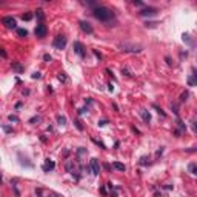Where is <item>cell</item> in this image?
Returning <instances> with one entry per match:
<instances>
[{
  "mask_svg": "<svg viewBox=\"0 0 197 197\" xmlns=\"http://www.w3.org/2000/svg\"><path fill=\"white\" fill-rule=\"evenodd\" d=\"M92 14H94L95 19L102 20V22H108V20L114 19V12L109 8H106V6H97V8H94Z\"/></svg>",
  "mask_w": 197,
  "mask_h": 197,
  "instance_id": "6da1fadb",
  "label": "cell"
},
{
  "mask_svg": "<svg viewBox=\"0 0 197 197\" xmlns=\"http://www.w3.org/2000/svg\"><path fill=\"white\" fill-rule=\"evenodd\" d=\"M65 46H66V37H65V36H57V37L54 39V48L63 49Z\"/></svg>",
  "mask_w": 197,
  "mask_h": 197,
  "instance_id": "7a4b0ae2",
  "label": "cell"
},
{
  "mask_svg": "<svg viewBox=\"0 0 197 197\" xmlns=\"http://www.w3.org/2000/svg\"><path fill=\"white\" fill-rule=\"evenodd\" d=\"M34 32H36V36H37V37H40V39H42V37H45V36H46L48 29H46V26L40 22V23L37 25V28H36V31H34Z\"/></svg>",
  "mask_w": 197,
  "mask_h": 197,
  "instance_id": "3957f363",
  "label": "cell"
},
{
  "mask_svg": "<svg viewBox=\"0 0 197 197\" xmlns=\"http://www.w3.org/2000/svg\"><path fill=\"white\" fill-rule=\"evenodd\" d=\"M2 23L6 26V28H9V29H12V28H15V19H12V17H3L2 19Z\"/></svg>",
  "mask_w": 197,
  "mask_h": 197,
  "instance_id": "277c9868",
  "label": "cell"
},
{
  "mask_svg": "<svg viewBox=\"0 0 197 197\" xmlns=\"http://www.w3.org/2000/svg\"><path fill=\"white\" fill-rule=\"evenodd\" d=\"M83 45H82L80 42H74V51L80 56V57H85V51H83Z\"/></svg>",
  "mask_w": 197,
  "mask_h": 197,
  "instance_id": "5b68a950",
  "label": "cell"
},
{
  "mask_svg": "<svg viewBox=\"0 0 197 197\" xmlns=\"http://www.w3.org/2000/svg\"><path fill=\"white\" fill-rule=\"evenodd\" d=\"M91 170H92L94 176H98V173H100V166H98V160L97 159H91Z\"/></svg>",
  "mask_w": 197,
  "mask_h": 197,
  "instance_id": "8992f818",
  "label": "cell"
},
{
  "mask_svg": "<svg viewBox=\"0 0 197 197\" xmlns=\"http://www.w3.org/2000/svg\"><path fill=\"white\" fill-rule=\"evenodd\" d=\"M80 28L83 29L85 32H88V34H92V26L88 23V22H85V20H82L80 22Z\"/></svg>",
  "mask_w": 197,
  "mask_h": 197,
  "instance_id": "52a82bcc",
  "label": "cell"
},
{
  "mask_svg": "<svg viewBox=\"0 0 197 197\" xmlns=\"http://www.w3.org/2000/svg\"><path fill=\"white\" fill-rule=\"evenodd\" d=\"M157 12V9L156 8H145V9H142L140 11V14L142 15H154Z\"/></svg>",
  "mask_w": 197,
  "mask_h": 197,
  "instance_id": "ba28073f",
  "label": "cell"
},
{
  "mask_svg": "<svg viewBox=\"0 0 197 197\" xmlns=\"http://www.w3.org/2000/svg\"><path fill=\"white\" fill-rule=\"evenodd\" d=\"M54 162H49V160H46V163L43 165V171H49V170H54Z\"/></svg>",
  "mask_w": 197,
  "mask_h": 197,
  "instance_id": "9c48e42d",
  "label": "cell"
},
{
  "mask_svg": "<svg viewBox=\"0 0 197 197\" xmlns=\"http://www.w3.org/2000/svg\"><path fill=\"white\" fill-rule=\"evenodd\" d=\"M112 166L116 168V170H119V171H125V165H123V163H120V162H114Z\"/></svg>",
  "mask_w": 197,
  "mask_h": 197,
  "instance_id": "30bf717a",
  "label": "cell"
},
{
  "mask_svg": "<svg viewBox=\"0 0 197 197\" xmlns=\"http://www.w3.org/2000/svg\"><path fill=\"white\" fill-rule=\"evenodd\" d=\"M142 117L145 122H150L151 120V116H150V112H146V111H142Z\"/></svg>",
  "mask_w": 197,
  "mask_h": 197,
  "instance_id": "8fae6325",
  "label": "cell"
},
{
  "mask_svg": "<svg viewBox=\"0 0 197 197\" xmlns=\"http://www.w3.org/2000/svg\"><path fill=\"white\" fill-rule=\"evenodd\" d=\"M17 34H19V37H26L28 36V31L20 28V29H17Z\"/></svg>",
  "mask_w": 197,
  "mask_h": 197,
  "instance_id": "7c38bea8",
  "label": "cell"
},
{
  "mask_svg": "<svg viewBox=\"0 0 197 197\" xmlns=\"http://www.w3.org/2000/svg\"><path fill=\"white\" fill-rule=\"evenodd\" d=\"M22 19H23V20H31V19H32V15H31V14H23V15H22Z\"/></svg>",
  "mask_w": 197,
  "mask_h": 197,
  "instance_id": "4fadbf2b",
  "label": "cell"
},
{
  "mask_svg": "<svg viewBox=\"0 0 197 197\" xmlns=\"http://www.w3.org/2000/svg\"><path fill=\"white\" fill-rule=\"evenodd\" d=\"M189 171L192 174H195V163H191V165H189Z\"/></svg>",
  "mask_w": 197,
  "mask_h": 197,
  "instance_id": "5bb4252c",
  "label": "cell"
},
{
  "mask_svg": "<svg viewBox=\"0 0 197 197\" xmlns=\"http://www.w3.org/2000/svg\"><path fill=\"white\" fill-rule=\"evenodd\" d=\"M37 17H39L40 20H43V11H42V9H39V11H37Z\"/></svg>",
  "mask_w": 197,
  "mask_h": 197,
  "instance_id": "9a60e30c",
  "label": "cell"
},
{
  "mask_svg": "<svg viewBox=\"0 0 197 197\" xmlns=\"http://www.w3.org/2000/svg\"><path fill=\"white\" fill-rule=\"evenodd\" d=\"M9 120H11V122H17L19 119H17V117H15V116H9Z\"/></svg>",
  "mask_w": 197,
  "mask_h": 197,
  "instance_id": "2e32d148",
  "label": "cell"
},
{
  "mask_svg": "<svg viewBox=\"0 0 197 197\" xmlns=\"http://www.w3.org/2000/svg\"><path fill=\"white\" fill-rule=\"evenodd\" d=\"M46 62H51V56H48V54H45V57H43Z\"/></svg>",
  "mask_w": 197,
  "mask_h": 197,
  "instance_id": "e0dca14e",
  "label": "cell"
},
{
  "mask_svg": "<svg viewBox=\"0 0 197 197\" xmlns=\"http://www.w3.org/2000/svg\"><path fill=\"white\" fill-rule=\"evenodd\" d=\"M39 77H40L39 73H34V74H32V79H39Z\"/></svg>",
  "mask_w": 197,
  "mask_h": 197,
  "instance_id": "ac0fdd59",
  "label": "cell"
},
{
  "mask_svg": "<svg viewBox=\"0 0 197 197\" xmlns=\"http://www.w3.org/2000/svg\"><path fill=\"white\" fill-rule=\"evenodd\" d=\"M14 68L17 69V71H22V66H20V65H14Z\"/></svg>",
  "mask_w": 197,
  "mask_h": 197,
  "instance_id": "d6986e66",
  "label": "cell"
},
{
  "mask_svg": "<svg viewBox=\"0 0 197 197\" xmlns=\"http://www.w3.org/2000/svg\"><path fill=\"white\" fill-rule=\"evenodd\" d=\"M0 56H2V57H6V53L3 51V49H0Z\"/></svg>",
  "mask_w": 197,
  "mask_h": 197,
  "instance_id": "ffe728a7",
  "label": "cell"
},
{
  "mask_svg": "<svg viewBox=\"0 0 197 197\" xmlns=\"http://www.w3.org/2000/svg\"><path fill=\"white\" fill-rule=\"evenodd\" d=\"M59 122H60V125H63L65 123V117H59Z\"/></svg>",
  "mask_w": 197,
  "mask_h": 197,
  "instance_id": "44dd1931",
  "label": "cell"
},
{
  "mask_svg": "<svg viewBox=\"0 0 197 197\" xmlns=\"http://www.w3.org/2000/svg\"><path fill=\"white\" fill-rule=\"evenodd\" d=\"M0 185H2V174H0Z\"/></svg>",
  "mask_w": 197,
  "mask_h": 197,
  "instance_id": "7402d4cb",
  "label": "cell"
}]
</instances>
